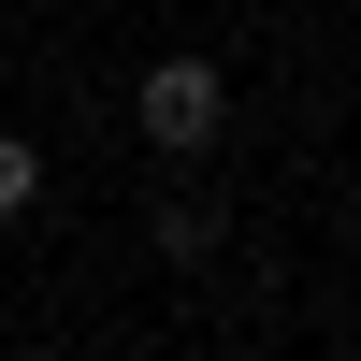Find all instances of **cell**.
Segmentation results:
<instances>
[{
	"instance_id": "2",
	"label": "cell",
	"mask_w": 361,
	"mask_h": 361,
	"mask_svg": "<svg viewBox=\"0 0 361 361\" xmlns=\"http://www.w3.org/2000/svg\"><path fill=\"white\" fill-rule=\"evenodd\" d=\"M145 231H159V260H202V246H217V202H159Z\"/></svg>"
},
{
	"instance_id": "3",
	"label": "cell",
	"mask_w": 361,
	"mask_h": 361,
	"mask_svg": "<svg viewBox=\"0 0 361 361\" xmlns=\"http://www.w3.org/2000/svg\"><path fill=\"white\" fill-rule=\"evenodd\" d=\"M29 188H44V159H29V145H15V130H0V217H15V202H29Z\"/></svg>"
},
{
	"instance_id": "1",
	"label": "cell",
	"mask_w": 361,
	"mask_h": 361,
	"mask_svg": "<svg viewBox=\"0 0 361 361\" xmlns=\"http://www.w3.org/2000/svg\"><path fill=\"white\" fill-rule=\"evenodd\" d=\"M130 116H145V145H159V159H202V145H217V116H231V87H217V58H145Z\"/></svg>"
}]
</instances>
